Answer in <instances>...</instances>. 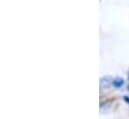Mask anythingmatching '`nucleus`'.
<instances>
[{
  "instance_id": "obj_1",
  "label": "nucleus",
  "mask_w": 129,
  "mask_h": 119,
  "mask_svg": "<svg viewBox=\"0 0 129 119\" xmlns=\"http://www.w3.org/2000/svg\"><path fill=\"white\" fill-rule=\"evenodd\" d=\"M113 85V79L110 76H104L100 79V89L104 90Z\"/></svg>"
},
{
  "instance_id": "obj_2",
  "label": "nucleus",
  "mask_w": 129,
  "mask_h": 119,
  "mask_svg": "<svg viewBox=\"0 0 129 119\" xmlns=\"http://www.w3.org/2000/svg\"><path fill=\"white\" fill-rule=\"evenodd\" d=\"M113 85L116 87V88H120L124 85V80L121 78V77H116L113 79Z\"/></svg>"
},
{
  "instance_id": "obj_3",
  "label": "nucleus",
  "mask_w": 129,
  "mask_h": 119,
  "mask_svg": "<svg viewBox=\"0 0 129 119\" xmlns=\"http://www.w3.org/2000/svg\"><path fill=\"white\" fill-rule=\"evenodd\" d=\"M124 100H125V102H126V103H128L129 104V97L128 96H124Z\"/></svg>"
},
{
  "instance_id": "obj_4",
  "label": "nucleus",
  "mask_w": 129,
  "mask_h": 119,
  "mask_svg": "<svg viewBox=\"0 0 129 119\" xmlns=\"http://www.w3.org/2000/svg\"><path fill=\"white\" fill-rule=\"evenodd\" d=\"M127 89H128V90H129V86H128V88H127Z\"/></svg>"
},
{
  "instance_id": "obj_5",
  "label": "nucleus",
  "mask_w": 129,
  "mask_h": 119,
  "mask_svg": "<svg viewBox=\"0 0 129 119\" xmlns=\"http://www.w3.org/2000/svg\"><path fill=\"white\" fill-rule=\"evenodd\" d=\"M128 78H129V74H128Z\"/></svg>"
}]
</instances>
